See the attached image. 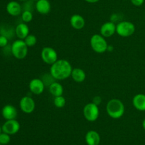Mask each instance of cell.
Here are the masks:
<instances>
[{
    "instance_id": "cell-1",
    "label": "cell",
    "mask_w": 145,
    "mask_h": 145,
    "mask_svg": "<svg viewBox=\"0 0 145 145\" xmlns=\"http://www.w3.org/2000/svg\"><path fill=\"white\" fill-rule=\"evenodd\" d=\"M72 65L65 59H58L51 65L50 72L56 80H64L71 76L72 72Z\"/></svg>"
},
{
    "instance_id": "cell-2",
    "label": "cell",
    "mask_w": 145,
    "mask_h": 145,
    "mask_svg": "<svg viewBox=\"0 0 145 145\" xmlns=\"http://www.w3.org/2000/svg\"><path fill=\"white\" fill-rule=\"evenodd\" d=\"M125 105L120 100L111 99L108 102L106 105V112L108 116L113 119H120L124 115Z\"/></svg>"
},
{
    "instance_id": "cell-3",
    "label": "cell",
    "mask_w": 145,
    "mask_h": 145,
    "mask_svg": "<svg viewBox=\"0 0 145 145\" xmlns=\"http://www.w3.org/2000/svg\"><path fill=\"white\" fill-rule=\"evenodd\" d=\"M90 45L94 52L103 53L107 51L108 44L106 38L101 34H94L90 39Z\"/></svg>"
},
{
    "instance_id": "cell-4",
    "label": "cell",
    "mask_w": 145,
    "mask_h": 145,
    "mask_svg": "<svg viewBox=\"0 0 145 145\" xmlns=\"http://www.w3.org/2000/svg\"><path fill=\"white\" fill-rule=\"evenodd\" d=\"M28 47L24 40H16L11 46V52L14 57L17 59H24L27 56L28 53Z\"/></svg>"
},
{
    "instance_id": "cell-5",
    "label": "cell",
    "mask_w": 145,
    "mask_h": 145,
    "mask_svg": "<svg viewBox=\"0 0 145 145\" xmlns=\"http://www.w3.org/2000/svg\"><path fill=\"white\" fill-rule=\"evenodd\" d=\"M135 32V26L130 21H120L116 25V33L120 36L129 37Z\"/></svg>"
},
{
    "instance_id": "cell-6",
    "label": "cell",
    "mask_w": 145,
    "mask_h": 145,
    "mask_svg": "<svg viewBox=\"0 0 145 145\" xmlns=\"http://www.w3.org/2000/svg\"><path fill=\"white\" fill-rule=\"evenodd\" d=\"M83 115L89 122H95L99 117V106L93 102L86 104L83 109Z\"/></svg>"
},
{
    "instance_id": "cell-7",
    "label": "cell",
    "mask_w": 145,
    "mask_h": 145,
    "mask_svg": "<svg viewBox=\"0 0 145 145\" xmlns=\"http://www.w3.org/2000/svg\"><path fill=\"white\" fill-rule=\"evenodd\" d=\"M41 58L45 63L51 65L58 60L57 53L53 48L44 47L41 51Z\"/></svg>"
},
{
    "instance_id": "cell-8",
    "label": "cell",
    "mask_w": 145,
    "mask_h": 145,
    "mask_svg": "<svg viewBox=\"0 0 145 145\" xmlns=\"http://www.w3.org/2000/svg\"><path fill=\"white\" fill-rule=\"evenodd\" d=\"M19 107L21 111L25 114H31L35 108V102L30 96H24L19 102Z\"/></svg>"
},
{
    "instance_id": "cell-9",
    "label": "cell",
    "mask_w": 145,
    "mask_h": 145,
    "mask_svg": "<svg viewBox=\"0 0 145 145\" xmlns=\"http://www.w3.org/2000/svg\"><path fill=\"white\" fill-rule=\"evenodd\" d=\"M21 125L16 119H10L7 120L1 127V130L4 133L9 135H13L16 134L19 131Z\"/></svg>"
},
{
    "instance_id": "cell-10",
    "label": "cell",
    "mask_w": 145,
    "mask_h": 145,
    "mask_svg": "<svg viewBox=\"0 0 145 145\" xmlns=\"http://www.w3.org/2000/svg\"><path fill=\"white\" fill-rule=\"evenodd\" d=\"M45 85L42 80L40 78H33L31 80L28 85L30 91L34 95H40L45 90Z\"/></svg>"
},
{
    "instance_id": "cell-11",
    "label": "cell",
    "mask_w": 145,
    "mask_h": 145,
    "mask_svg": "<svg viewBox=\"0 0 145 145\" xmlns=\"http://www.w3.org/2000/svg\"><path fill=\"white\" fill-rule=\"evenodd\" d=\"M116 33V25L113 21H107L101 26L100 28L101 35L104 38H108Z\"/></svg>"
},
{
    "instance_id": "cell-12",
    "label": "cell",
    "mask_w": 145,
    "mask_h": 145,
    "mask_svg": "<svg viewBox=\"0 0 145 145\" xmlns=\"http://www.w3.org/2000/svg\"><path fill=\"white\" fill-rule=\"evenodd\" d=\"M1 115L6 120L15 119L18 115V112L16 108L14 105H7L3 107L1 109Z\"/></svg>"
},
{
    "instance_id": "cell-13",
    "label": "cell",
    "mask_w": 145,
    "mask_h": 145,
    "mask_svg": "<svg viewBox=\"0 0 145 145\" xmlns=\"http://www.w3.org/2000/svg\"><path fill=\"white\" fill-rule=\"evenodd\" d=\"M7 13L12 16H17L22 14V7L21 4L16 1H11L7 4L6 7Z\"/></svg>"
},
{
    "instance_id": "cell-14",
    "label": "cell",
    "mask_w": 145,
    "mask_h": 145,
    "mask_svg": "<svg viewBox=\"0 0 145 145\" xmlns=\"http://www.w3.org/2000/svg\"><path fill=\"white\" fill-rule=\"evenodd\" d=\"M35 9L39 14H49L51 10V4L48 0H39L36 1Z\"/></svg>"
},
{
    "instance_id": "cell-15",
    "label": "cell",
    "mask_w": 145,
    "mask_h": 145,
    "mask_svg": "<svg viewBox=\"0 0 145 145\" xmlns=\"http://www.w3.org/2000/svg\"><path fill=\"white\" fill-rule=\"evenodd\" d=\"M70 24L73 28L81 30L84 27L85 19L80 14H73L70 18Z\"/></svg>"
},
{
    "instance_id": "cell-16",
    "label": "cell",
    "mask_w": 145,
    "mask_h": 145,
    "mask_svg": "<svg viewBox=\"0 0 145 145\" xmlns=\"http://www.w3.org/2000/svg\"><path fill=\"white\" fill-rule=\"evenodd\" d=\"M133 105L138 111H145V94L139 93L135 95L133 99Z\"/></svg>"
},
{
    "instance_id": "cell-17",
    "label": "cell",
    "mask_w": 145,
    "mask_h": 145,
    "mask_svg": "<svg viewBox=\"0 0 145 145\" xmlns=\"http://www.w3.org/2000/svg\"><path fill=\"white\" fill-rule=\"evenodd\" d=\"M87 145H99L101 142L100 134L95 130H90L85 136Z\"/></svg>"
},
{
    "instance_id": "cell-18",
    "label": "cell",
    "mask_w": 145,
    "mask_h": 145,
    "mask_svg": "<svg viewBox=\"0 0 145 145\" xmlns=\"http://www.w3.org/2000/svg\"><path fill=\"white\" fill-rule=\"evenodd\" d=\"M29 28L25 23H20L15 28V34L18 39L24 40L29 35Z\"/></svg>"
},
{
    "instance_id": "cell-19",
    "label": "cell",
    "mask_w": 145,
    "mask_h": 145,
    "mask_svg": "<svg viewBox=\"0 0 145 145\" xmlns=\"http://www.w3.org/2000/svg\"><path fill=\"white\" fill-rule=\"evenodd\" d=\"M71 77L75 82H82L86 79V72L82 68H75L72 70Z\"/></svg>"
},
{
    "instance_id": "cell-20",
    "label": "cell",
    "mask_w": 145,
    "mask_h": 145,
    "mask_svg": "<svg viewBox=\"0 0 145 145\" xmlns=\"http://www.w3.org/2000/svg\"><path fill=\"white\" fill-rule=\"evenodd\" d=\"M49 92L54 97L61 96L63 95L64 88L59 82L55 81L49 86Z\"/></svg>"
},
{
    "instance_id": "cell-21",
    "label": "cell",
    "mask_w": 145,
    "mask_h": 145,
    "mask_svg": "<svg viewBox=\"0 0 145 145\" xmlns=\"http://www.w3.org/2000/svg\"><path fill=\"white\" fill-rule=\"evenodd\" d=\"M53 102H54V105H55V106L56 107L62 108L65 106L67 101H66V99L65 98V97L61 95V96L55 97Z\"/></svg>"
},
{
    "instance_id": "cell-22",
    "label": "cell",
    "mask_w": 145,
    "mask_h": 145,
    "mask_svg": "<svg viewBox=\"0 0 145 145\" xmlns=\"http://www.w3.org/2000/svg\"><path fill=\"white\" fill-rule=\"evenodd\" d=\"M21 18H22L24 23H29L33 18L32 12L30 10H24L21 14Z\"/></svg>"
},
{
    "instance_id": "cell-23",
    "label": "cell",
    "mask_w": 145,
    "mask_h": 145,
    "mask_svg": "<svg viewBox=\"0 0 145 145\" xmlns=\"http://www.w3.org/2000/svg\"><path fill=\"white\" fill-rule=\"evenodd\" d=\"M24 41L28 47L34 46L37 44V38L33 34H29Z\"/></svg>"
},
{
    "instance_id": "cell-24",
    "label": "cell",
    "mask_w": 145,
    "mask_h": 145,
    "mask_svg": "<svg viewBox=\"0 0 145 145\" xmlns=\"http://www.w3.org/2000/svg\"><path fill=\"white\" fill-rule=\"evenodd\" d=\"M10 141H11V137H10L9 134H8L7 133H4L3 132L0 134V144H8L10 142Z\"/></svg>"
},
{
    "instance_id": "cell-25",
    "label": "cell",
    "mask_w": 145,
    "mask_h": 145,
    "mask_svg": "<svg viewBox=\"0 0 145 145\" xmlns=\"http://www.w3.org/2000/svg\"><path fill=\"white\" fill-rule=\"evenodd\" d=\"M8 38L4 35H0V47L4 48L8 45Z\"/></svg>"
},
{
    "instance_id": "cell-26",
    "label": "cell",
    "mask_w": 145,
    "mask_h": 145,
    "mask_svg": "<svg viewBox=\"0 0 145 145\" xmlns=\"http://www.w3.org/2000/svg\"><path fill=\"white\" fill-rule=\"evenodd\" d=\"M132 4L135 7H140L144 2V0H130Z\"/></svg>"
},
{
    "instance_id": "cell-27",
    "label": "cell",
    "mask_w": 145,
    "mask_h": 145,
    "mask_svg": "<svg viewBox=\"0 0 145 145\" xmlns=\"http://www.w3.org/2000/svg\"><path fill=\"white\" fill-rule=\"evenodd\" d=\"M93 102V103L96 104V105H97L98 106H99L101 104V98L100 96L94 97L93 99V102Z\"/></svg>"
},
{
    "instance_id": "cell-28",
    "label": "cell",
    "mask_w": 145,
    "mask_h": 145,
    "mask_svg": "<svg viewBox=\"0 0 145 145\" xmlns=\"http://www.w3.org/2000/svg\"><path fill=\"white\" fill-rule=\"evenodd\" d=\"M84 1L88 3H90V4H94V3L98 2L99 0H84Z\"/></svg>"
},
{
    "instance_id": "cell-29",
    "label": "cell",
    "mask_w": 145,
    "mask_h": 145,
    "mask_svg": "<svg viewBox=\"0 0 145 145\" xmlns=\"http://www.w3.org/2000/svg\"><path fill=\"white\" fill-rule=\"evenodd\" d=\"M142 127L145 130V118L144 119V120L142 121Z\"/></svg>"
},
{
    "instance_id": "cell-30",
    "label": "cell",
    "mask_w": 145,
    "mask_h": 145,
    "mask_svg": "<svg viewBox=\"0 0 145 145\" xmlns=\"http://www.w3.org/2000/svg\"><path fill=\"white\" fill-rule=\"evenodd\" d=\"M1 132H2V130H1V127L0 126V134H1Z\"/></svg>"
},
{
    "instance_id": "cell-31",
    "label": "cell",
    "mask_w": 145,
    "mask_h": 145,
    "mask_svg": "<svg viewBox=\"0 0 145 145\" xmlns=\"http://www.w3.org/2000/svg\"><path fill=\"white\" fill-rule=\"evenodd\" d=\"M19 1H26V0H19Z\"/></svg>"
},
{
    "instance_id": "cell-32",
    "label": "cell",
    "mask_w": 145,
    "mask_h": 145,
    "mask_svg": "<svg viewBox=\"0 0 145 145\" xmlns=\"http://www.w3.org/2000/svg\"><path fill=\"white\" fill-rule=\"evenodd\" d=\"M32 1H39V0H32Z\"/></svg>"
}]
</instances>
